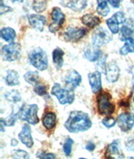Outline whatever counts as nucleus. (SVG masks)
Returning a JSON list of instances; mask_svg holds the SVG:
<instances>
[{"instance_id":"1","label":"nucleus","mask_w":134,"mask_h":159,"mask_svg":"<svg viewBox=\"0 0 134 159\" xmlns=\"http://www.w3.org/2000/svg\"><path fill=\"white\" fill-rule=\"evenodd\" d=\"M91 121L86 113L80 111H71L65 123V127L71 133L85 132L91 127Z\"/></svg>"},{"instance_id":"2","label":"nucleus","mask_w":134,"mask_h":159,"mask_svg":"<svg viewBox=\"0 0 134 159\" xmlns=\"http://www.w3.org/2000/svg\"><path fill=\"white\" fill-rule=\"evenodd\" d=\"M39 107L36 104H24L18 112V117L31 125H36L39 121V118L37 115Z\"/></svg>"},{"instance_id":"3","label":"nucleus","mask_w":134,"mask_h":159,"mask_svg":"<svg viewBox=\"0 0 134 159\" xmlns=\"http://www.w3.org/2000/svg\"><path fill=\"white\" fill-rule=\"evenodd\" d=\"M29 61L39 70L42 71L48 68V56L41 48H35L29 54Z\"/></svg>"},{"instance_id":"4","label":"nucleus","mask_w":134,"mask_h":159,"mask_svg":"<svg viewBox=\"0 0 134 159\" xmlns=\"http://www.w3.org/2000/svg\"><path fill=\"white\" fill-rule=\"evenodd\" d=\"M51 94L58 99L60 104L66 105L73 103L75 100V93L73 90L64 89L60 86V84L55 83L51 89Z\"/></svg>"},{"instance_id":"5","label":"nucleus","mask_w":134,"mask_h":159,"mask_svg":"<svg viewBox=\"0 0 134 159\" xmlns=\"http://www.w3.org/2000/svg\"><path fill=\"white\" fill-rule=\"evenodd\" d=\"M112 96L107 92L101 93L97 96V109L101 115L110 116L115 111V106L111 102Z\"/></svg>"},{"instance_id":"6","label":"nucleus","mask_w":134,"mask_h":159,"mask_svg":"<svg viewBox=\"0 0 134 159\" xmlns=\"http://www.w3.org/2000/svg\"><path fill=\"white\" fill-rule=\"evenodd\" d=\"M2 55L6 61L12 62L19 60L21 56V45L19 43L12 42L2 48Z\"/></svg>"},{"instance_id":"7","label":"nucleus","mask_w":134,"mask_h":159,"mask_svg":"<svg viewBox=\"0 0 134 159\" xmlns=\"http://www.w3.org/2000/svg\"><path fill=\"white\" fill-rule=\"evenodd\" d=\"M92 44L97 46H101L112 41V34L103 27L96 28L91 34Z\"/></svg>"},{"instance_id":"8","label":"nucleus","mask_w":134,"mask_h":159,"mask_svg":"<svg viewBox=\"0 0 134 159\" xmlns=\"http://www.w3.org/2000/svg\"><path fill=\"white\" fill-rule=\"evenodd\" d=\"M87 34V30L85 28H68L64 32L63 37L67 42H77L85 37Z\"/></svg>"},{"instance_id":"9","label":"nucleus","mask_w":134,"mask_h":159,"mask_svg":"<svg viewBox=\"0 0 134 159\" xmlns=\"http://www.w3.org/2000/svg\"><path fill=\"white\" fill-rule=\"evenodd\" d=\"M51 18H52L53 22L49 26V30L51 33H55L56 31L60 30V28L66 20V16L63 14V12L60 10V8L55 7L53 8L51 12Z\"/></svg>"},{"instance_id":"10","label":"nucleus","mask_w":134,"mask_h":159,"mask_svg":"<svg viewBox=\"0 0 134 159\" xmlns=\"http://www.w3.org/2000/svg\"><path fill=\"white\" fill-rule=\"evenodd\" d=\"M125 22H126V17H125L124 14L122 12H118L113 16L107 19L106 24H107L110 31L113 34H116L120 31L119 25L124 24Z\"/></svg>"},{"instance_id":"11","label":"nucleus","mask_w":134,"mask_h":159,"mask_svg":"<svg viewBox=\"0 0 134 159\" xmlns=\"http://www.w3.org/2000/svg\"><path fill=\"white\" fill-rule=\"evenodd\" d=\"M118 122L122 131L128 132L134 126V116L129 112L121 113Z\"/></svg>"},{"instance_id":"12","label":"nucleus","mask_w":134,"mask_h":159,"mask_svg":"<svg viewBox=\"0 0 134 159\" xmlns=\"http://www.w3.org/2000/svg\"><path fill=\"white\" fill-rule=\"evenodd\" d=\"M81 82V76L75 70L69 71L65 77V83L66 86H68L69 89L71 90H74L78 87Z\"/></svg>"},{"instance_id":"13","label":"nucleus","mask_w":134,"mask_h":159,"mask_svg":"<svg viewBox=\"0 0 134 159\" xmlns=\"http://www.w3.org/2000/svg\"><path fill=\"white\" fill-rule=\"evenodd\" d=\"M101 50L96 44H88L84 49V57L90 62H94L100 59Z\"/></svg>"},{"instance_id":"14","label":"nucleus","mask_w":134,"mask_h":159,"mask_svg":"<svg viewBox=\"0 0 134 159\" xmlns=\"http://www.w3.org/2000/svg\"><path fill=\"white\" fill-rule=\"evenodd\" d=\"M105 72H106V78H107V81L110 83L116 82L120 75L119 67L114 61L107 65Z\"/></svg>"},{"instance_id":"15","label":"nucleus","mask_w":134,"mask_h":159,"mask_svg":"<svg viewBox=\"0 0 134 159\" xmlns=\"http://www.w3.org/2000/svg\"><path fill=\"white\" fill-rule=\"evenodd\" d=\"M19 138L20 142L25 144L27 148H31L34 145V141L32 135H31V129L28 124H25L23 126L21 132H19Z\"/></svg>"},{"instance_id":"16","label":"nucleus","mask_w":134,"mask_h":159,"mask_svg":"<svg viewBox=\"0 0 134 159\" xmlns=\"http://www.w3.org/2000/svg\"><path fill=\"white\" fill-rule=\"evenodd\" d=\"M88 80L91 91L94 94L98 93L101 90V74L99 71L91 72L88 75Z\"/></svg>"},{"instance_id":"17","label":"nucleus","mask_w":134,"mask_h":159,"mask_svg":"<svg viewBox=\"0 0 134 159\" xmlns=\"http://www.w3.org/2000/svg\"><path fill=\"white\" fill-rule=\"evenodd\" d=\"M30 25L39 31H43L45 24H46V18L39 14H30L28 17Z\"/></svg>"},{"instance_id":"18","label":"nucleus","mask_w":134,"mask_h":159,"mask_svg":"<svg viewBox=\"0 0 134 159\" xmlns=\"http://www.w3.org/2000/svg\"><path fill=\"white\" fill-rule=\"evenodd\" d=\"M60 3L66 8H69L74 11H81L86 7L85 0H60Z\"/></svg>"},{"instance_id":"19","label":"nucleus","mask_w":134,"mask_h":159,"mask_svg":"<svg viewBox=\"0 0 134 159\" xmlns=\"http://www.w3.org/2000/svg\"><path fill=\"white\" fill-rule=\"evenodd\" d=\"M81 22L86 27L90 28V29H94V28L96 27L101 23V19H99L97 16L93 15V14H85L84 16L82 17Z\"/></svg>"},{"instance_id":"20","label":"nucleus","mask_w":134,"mask_h":159,"mask_svg":"<svg viewBox=\"0 0 134 159\" xmlns=\"http://www.w3.org/2000/svg\"><path fill=\"white\" fill-rule=\"evenodd\" d=\"M106 157H109V158H123L122 153L120 152V150H119L118 143L117 141L111 143L107 147Z\"/></svg>"},{"instance_id":"21","label":"nucleus","mask_w":134,"mask_h":159,"mask_svg":"<svg viewBox=\"0 0 134 159\" xmlns=\"http://www.w3.org/2000/svg\"><path fill=\"white\" fill-rule=\"evenodd\" d=\"M42 123L44 127L48 130L53 129L56 124V115L51 111L45 113L42 118Z\"/></svg>"},{"instance_id":"22","label":"nucleus","mask_w":134,"mask_h":159,"mask_svg":"<svg viewBox=\"0 0 134 159\" xmlns=\"http://www.w3.org/2000/svg\"><path fill=\"white\" fill-rule=\"evenodd\" d=\"M0 35L6 42H13L16 38V32L10 27L3 28L0 32Z\"/></svg>"},{"instance_id":"23","label":"nucleus","mask_w":134,"mask_h":159,"mask_svg":"<svg viewBox=\"0 0 134 159\" xmlns=\"http://www.w3.org/2000/svg\"><path fill=\"white\" fill-rule=\"evenodd\" d=\"M5 83L9 86H14L19 84V75L16 70H10L7 72L5 78Z\"/></svg>"},{"instance_id":"24","label":"nucleus","mask_w":134,"mask_h":159,"mask_svg":"<svg viewBox=\"0 0 134 159\" xmlns=\"http://www.w3.org/2000/svg\"><path fill=\"white\" fill-rule=\"evenodd\" d=\"M64 55L65 53L60 48H55L52 53L53 63L57 66L58 68H61L64 64Z\"/></svg>"},{"instance_id":"25","label":"nucleus","mask_w":134,"mask_h":159,"mask_svg":"<svg viewBox=\"0 0 134 159\" xmlns=\"http://www.w3.org/2000/svg\"><path fill=\"white\" fill-rule=\"evenodd\" d=\"M129 53H134V39H127L125 44L120 49V54L122 55H127Z\"/></svg>"},{"instance_id":"26","label":"nucleus","mask_w":134,"mask_h":159,"mask_svg":"<svg viewBox=\"0 0 134 159\" xmlns=\"http://www.w3.org/2000/svg\"><path fill=\"white\" fill-rule=\"evenodd\" d=\"M134 30L132 29L130 25H123L120 30V39L122 41H126L127 39H130L133 35Z\"/></svg>"},{"instance_id":"27","label":"nucleus","mask_w":134,"mask_h":159,"mask_svg":"<svg viewBox=\"0 0 134 159\" xmlns=\"http://www.w3.org/2000/svg\"><path fill=\"white\" fill-rule=\"evenodd\" d=\"M24 78L26 82L32 85H35L37 83L39 82V76L37 71H28L24 75Z\"/></svg>"},{"instance_id":"28","label":"nucleus","mask_w":134,"mask_h":159,"mask_svg":"<svg viewBox=\"0 0 134 159\" xmlns=\"http://www.w3.org/2000/svg\"><path fill=\"white\" fill-rule=\"evenodd\" d=\"M5 98L13 103H18L21 101V96L19 91L16 90H12L10 91H8L5 94Z\"/></svg>"},{"instance_id":"29","label":"nucleus","mask_w":134,"mask_h":159,"mask_svg":"<svg viewBox=\"0 0 134 159\" xmlns=\"http://www.w3.org/2000/svg\"><path fill=\"white\" fill-rule=\"evenodd\" d=\"M47 0H34L33 9L37 13H42L46 9Z\"/></svg>"},{"instance_id":"30","label":"nucleus","mask_w":134,"mask_h":159,"mask_svg":"<svg viewBox=\"0 0 134 159\" xmlns=\"http://www.w3.org/2000/svg\"><path fill=\"white\" fill-rule=\"evenodd\" d=\"M96 11L102 17H105L108 15L110 13V8L107 5V3H98L97 8H96Z\"/></svg>"},{"instance_id":"31","label":"nucleus","mask_w":134,"mask_h":159,"mask_svg":"<svg viewBox=\"0 0 134 159\" xmlns=\"http://www.w3.org/2000/svg\"><path fill=\"white\" fill-rule=\"evenodd\" d=\"M73 143H74V141L72 140L71 137H68L66 140V143H65L63 146V151L65 154H66V156H71Z\"/></svg>"},{"instance_id":"32","label":"nucleus","mask_w":134,"mask_h":159,"mask_svg":"<svg viewBox=\"0 0 134 159\" xmlns=\"http://www.w3.org/2000/svg\"><path fill=\"white\" fill-rule=\"evenodd\" d=\"M34 91H35L38 96H44V95H46L47 94V86L39 82L35 85Z\"/></svg>"},{"instance_id":"33","label":"nucleus","mask_w":134,"mask_h":159,"mask_svg":"<svg viewBox=\"0 0 134 159\" xmlns=\"http://www.w3.org/2000/svg\"><path fill=\"white\" fill-rule=\"evenodd\" d=\"M102 124L107 128H112L117 124V120L112 116H107L102 120Z\"/></svg>"},{"instance_id":"34","label":"nucleus","mask_w":134,"mask_h":159,"mask_svg":"<svg viewBox=\"0 0 134 159\" xmlns=\"http://www.w3.org/2000/svg\"><path fill=\"white\" fill-rule=\"evenodd\" d=\"M17 116H18V114H14V112L12 113L11 115H9L8 117L6 118L5 120L2 118L4 121V123H5V126H13L15 124L16 122V119H17Z\"/></svg>"},{"instance_id":"35","label":"nucleus","mask_w":134,"mask_h":159,"mask_svg":"<svg viewBox=\"0 0 134 159\" xmlns=\"http://www.w3.org/2000/svg\"><path fill=\"white\" fill-rule=\"evenodd\" d=\"M12 154H13L12 157L14 158H29L30 157L29 153L23 150H14Z\"/></svg>"},{"instance_id":"36","label":"nucleus","mask_w":134,"mask_h":159,"mask_svg":"<svg viewBox=\"0 0 134 159\" xmlns=\"http://www.w3.org/2000/svg\"><path fill=\"white\" fill-rule=\"evenodd\" d=\"M12 11V8L10 7H8L7 5H4L3 0H1V5H0V14L3 15V14L8 13V12Z\"/></svg>"},{"instance_id":"37","label":"nucleus","mask_w":134,"mask_h":159,"mask_svg":"<svg viewBox=\"0 0 134 159\" xmlns=\"http://www.w3.org/2000/svg\"><path fill=\"white\" fill-rule=\"evenodd\" d=\"M37 157L39 158H55V155L53 153H46V152H39L37 153Z\"/></svg>"},{"instance_id":"38","label":"nucleus","mask_w":134,"mask_h":159,"mask_svg":"<svg viewBox=\"0 0 134 159\" xmlns=\"http://www.w3.org/2000/svg\"><path fill=\"white\" fill-rule=\"evenodd\" d=\"M127 149L130 152H134V137L130 138L126 143Z\"/></svg>"},{"instance_id":"39","label":"nucleus","mask_w":134,"mask_h":159,"mask_svg":"<svg viewBox=\"0 0 134 159\" xmlns=\"http://www.w3.org/2000/svg\"><path fill=\"white\" fill-rule=\"evenodd\" d=\"M123 0H109L110 4L112 6V8H118L120 7L121 3L122 2Z\"/></svg>"},{"instance_id":"40","label":"nucleus","mask_w":134,"mask_h":159,"mask_svg":"<svg viewBox=\"0 0 134 159\" xmlns=\"http://www.w3.org/2000/svg\"><path fill=\"white\" fill-rule=\"evenodd\" d=\"M95 144H94L93 143H91V142H89V143L86 144V146H85V149L86 150H88V151H90V152H92L95 149Z\"/></svg>"},{"instance_id":"41","label":"nucleus","mask_w":134,"mask_h":159,"mask_svg":"<svg viewBox=\"0 0 134 159\" xmlns=\"http://www.w3.org/2000/svg\"><path fill=\"white\" fill-rule=\"evenodd\" d=\"M18 142H17V140H15V139H12L11 140V145L13 146V147H15V146L18 145Z\"/></svg>"},{"instance_id":"42","label":"nucleus","mask_w":134,"mask_h":159,"mask_svg":"<svg viewBox=\"0 0 134 159\" xmlns=\"http://www.w3.org/2000/svg\"><path fill=\"white\" fill-rule=\"evenodd\" d=\"M97 1V3H107V1L108 0H96Z\"/></svg>"},{"instance_id":"43","label":"nucleus","mask_w":134,"mask_h":159,"mask_svg":"<svg viewBox=\"0 0 134 159\" xmlns=\"http://www.w3.org/2000/svg\"><path fill=\"white\" fill-rule=\"evenodd\" d=\"M12 2H13V3H17V2L22 3V2H24V0H12Z\"/></svg>"},{"instance_id":"44","label":"nucleus","mask_w":134,"mask_h":159,"mask_svg":"<svg viewBox=\"0 0 134 159\" xmlns=\"http://www.w3.org/2000/svg\"><path fill=\"white\" fill-rule=\"evenodd\" d=\"M132 87H133L134 89V79H133V82H132Z\"/></svg>"},{"instance_id":"45","label":"nucleus","mask_w":134,"mask_h":159,"mask_svg":"<svg viewBox=\"0 0 134 159\" xmlns=\"http://www.w3.org/2000/svg\"><path fill=\"white\" fill-rule=\"evenodd\" d=\"M133 102H134V97H133Z\"/></svg>"}]
</instances>
